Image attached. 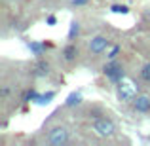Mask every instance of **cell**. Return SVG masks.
<instances>
[{"label":"cell","instance_id":"1","mask_svg":"<svg viewBox=\"0 0 150 146\" xmlns=\"http://www.w3.org/2000/svg\"><path fill=\"white\" fill-rule=\"evenodd\" d=\"M93 131L99 137H112L114 131H116V125H114V121L108 120V118H97V120L93 121Z\"/></svg>","mask_w":150,"mask_h":146},{"label":"cell","instance_id":"2","mask_svg":"<svg viewBox=\"0 0 150 146\" xmlns=\"http://www.w3.org/2000/svg\"><path fill=\"white\" fill-rule=\"evenodd\" d=\"M116 91H118V99H120V101H135V97H137L135 85H133L131 82H125V80L118 82Z\"/></svg>","mask_w":150,"mask_h":146},{"label":"cell","instance_id":"3","mask_svg":"<svg viewBox=\"0 0 150 146\" xmlns=\"http://www.w3.org/2000/svg\"><path fill=\"white\" fill-rule=\"evenodd\" d=\"M67 140H69V133H67L65 127H53L48 135V142L51 146H61V144H65Z\"/></svg>","mask_w":150,"mask_h":146},{"label":"cell","instance_id":"4","mask_svg":"<svg viewBox=\"0 0 150 146\" xmlns=\"http://www.w3.org/2000/svg\"><path fill=\"white\" fill-rule=\"evenodd\" d=\"M103 70H105L106 78H108V80H112V82H116V84L124 80V70H122V66L118 65V63H114V61L110 63V65H106Z\"/></svg>","mask_w":150,"mask_h":146},{"label":"cell","instance_id":"5","mask_svg":"<svg viewBox=\"0 0 150 146\" xmlns=\"http://www.w3.org/2000/svg\"><path fill=\"white\" fill-rule=\"evenodd\" d=\"M108 40H106L105 36H95L91 42H89V51L91 53H95V55H99V53H103V51H106L108 49Z\"/></svg>","mask_w":150,"mask_h":146},{"label":"cell","instance_id":"6","mask_svg":"<svg viewBox=\"0 0 150 146\" xmlns=\"http://www.w3.org/2000/svg\"><path fill=\"white\" fill-rule=\"evenodd\" d=\"M133 106H135L137 112H148V110H150V97H148V95H139V97H135Z\"/></svg>","mask_w":150,"mask_h":146},{"label":"cell","instance_id":"7","mask_svg":"<svg viewBox=\"0 0 150 146\" xmlns=\"http://www.w3.org/2000/svg\"><path fill=\"white\" fill-rule=\"evenodd\" d=\"M33 74L36 78H44L50 74V63L48 61H38L36 65L33 66Z\"/></svg>","mask_w":150,"mask_h":146},{"label":"cell","instance_id":"8","mask_svg":"<svg viewBox=\"0 0 150 146\" xmlns=\"http://www.w3.org/2000/svg\"><path fill=\"white\" fill-rule=\"evenodd\" d=\"M76 55H78V48L74 44H69V46H65V49H63V57H65V61H74L76 59Z\"/></svg>","mask_w":150,"mask_h":146},{"label":"cell","instance_id":"9","mask_svg":"<svg viewBox=\"0 0 150 146\" xmlns=\"http://www.w3.org/2000/svg\"><path fill=\"white\" fill-rule=\"evenodd\" d=\"M80 102H82V93L80 91H74L67 97V106H76V104H80Z\"/></svg>","mask_w":150,"mask_h":146},{"label":"cell","instance_id":"10","mask_svg":"<svg viewBox=\"0 0 150 146\" xmlns=\"http://www.w3.org/2000/svg\"><path fill=\"white\" fill-rule=\"evenodd\" d=\"M29 48H30V51H33L34 55H42V51L48 48V46H46V42H44V44H36V42H30Z\"/></svg>","mask_w":150,"mask_h":146},{"label":"cell","instance_id":"11","mask_svg":"<svg viewBox=\"0 0 150 146\" xmlns=\"http://www.w3.org/2000/svg\"><path fill=\"white\" fill-rule=\"evenodd\" d=\"M55 97V93L53 91H48L46 95H38V99H36V102L38 104H48V102H51V99Z\"/></svg>","mask_w":150,"mask_h":146},{"label":"cell","instance_id":"12","mask_svg":"<svg viewBox=\"0 0 150 146\" xmlns=\"http://www.w3.org/2000/svg\"><path fill=\"white\" fill-rule=\"evenodd\" d=\"M36 99H38V91H36V89H29V91L23 93V101H25V102L36 101Z\"/></svg>","mask_w":150,"mask_h":146},{"label":"cell","instance_id":"13","mask_svg":"<svg viewBox=\"0 0 150 146\" xmlns=\"http://www.w3.org/2000/svg\"><path fill=\"white\" fill-rule=\"evenodd\" d=\"M110 10H112L114 13H127L129 8L124 6V4H112V6H110Z\"/></svg>","mask_w":150,"mask_h":146},{"label":"cell","instance_id":"14","mask_svg":"<svg viewBox=\"0 0 150 146\" xmlns=\"http://www.w3.org/2000/svg\"><path fill=\"white\" fill-rule=\"evenodd\" d=\"M78 32H80V25H78L76 21L70 23V32H69V38L70 40H74V36H78Z\"/></svg>","mask_w":150,"mask_h":146},{"label":"cell","instance_id":"15","mask_svg":"<svg viewBox=\"0 0 150 146\" xmlns=\"http://www.w3.org/2000/svg\"><path fill=\"white\" fill-rule=\"evenodd\" d=\"M141 78H143L144 82H150V63H146V65L141 68Z\"/></svg>","mask_w":150,"mask_h":146},{"label":"cell","instance_id":"16","mask_svg":"<svg viewBox=\"0 0 150 146\" xmlns=\"http://www.w3.org/2000/svg\"><path fill=\"white\" fill-rule=\"evenodd\" d=\"M118 53H120V46H112V49L108 51V57H110V59H116Z\"/></svg>","mask_w":150,"mask_h":146},{"label":"cell","instance_id":"17","mask_svg":"<svg viewBox=\"0 0 150 146\" xmlns=\"http://www.w3.org/2000/svg\"><path fill=\"white\" fill-rule=\"evenodd\" d=\"M46 23H48V25H50V27H53V25H55V23H57V17H55V15H50V17H48V19H46Z\"/></svg>","mask_w":150,"mask_h":146},{"label":"cell","instance_id":"18","mask_svg":"<svg viewBox=\"0 0 150 146\" xmlns=\"http://www.w3.org/2000/svg\"><path fill=\"white\" fill-rule=\"evenodd\" d=\"M86 2H88V0H72L74 6H82V4H86Z\"/></svg>","mask_w":150,"mask_h":146},{"label":"cell","instance_id":"19","mask_svg":"<svg viewBox=\"0 0 150 146\" xmlns=\"http://www.w3.org/2000/svg\"><path fill=\"white\" fill-rule=\"evenodd\" d=\"M144 19H150V11H146V13H144Z\"/></svg>","mask_w":150,"mask_h":146}]
</instances>
